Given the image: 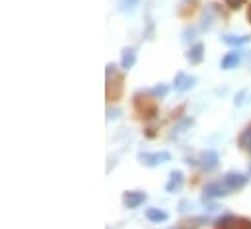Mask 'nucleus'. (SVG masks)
Returning <instances> with one entry per match:
<instances>
[{
	"label": "nucleus",
	"mask_w": 251,
	"mask_h": 229,
	"mask_svg": "<svg viewBox=\"0 0 251 229\" xmlns=\"http://www.w3.org/2000/svg\"><path fill=\"white\" fill-rule=\"evenodd\" d=\"M134 111L146 120H152L158 116V103H156V97L150 93V90L138 92L134 95Z\"/></svg>",
	"instance_id": "f257e3e1"
},
{
	"label": "nucleus",
	"mask_w": 251,
	"mask_h": 229,
	"mask_svg": "<svg viewBox=\"0 0 251 229\" xmlns=\"http://www.w3.org/2000/svg\"><path fill=\"white\" fill-rule=\"evenodd\" d=\"M123 74L117 72L115 64H107V86H105V93H107V101H119L123 95Z\"/></svg>",
	"instance_id": "f03ea898"
},
{
	"label": "nucleus",
	"mask_w": 251,
	"mask_h": 229,
	"mask_svg": "<svg viewBox=\"0 0 251 229\" xmlns=\"http://www.w3.org/2000/svg\"><path fill=\"white\" fill-rule=\"evenodd\" d=\"M172 160V154L166 152V150H160V152H144V154H138V161L144 165V167H158V165H164Z\"/></svg>",
	"instance_id": "7ed1b4c3"
},
{
	"label": "nucleus",
	"mask_w": 251,
	"mask_h": 229,
	"mask_svg": "<svg viewBox=\"0 0 251 229\" xmlns=\"http://www.w3.org/2000/svg\"><path fill=\"white\" fill-rule=\"evenodd\" d=\"M214 226L216 229H251V220L242 216H224L216 220Z\"/></svg>",
	"instance_id": "20e7f679"
},
{
	"label": "nucleus",
	"mask_w": 251,
	"mask_h": 229,
	"mask_svg": "<svg viewBox=\"0 0 251 229\" xmlns=\"http://www.w3.org/2000/svg\"><path fill=\"white\" fill-rule=\"evenodd\" d=\"M202 171H214L220 163V156L216 150H204L199 154V160L195 161Z\"/></svg>",
	"instance_id": "39448f33"
},
{
	"label": "nucleus",
	"mask_w": 251,
	"mask_h": 229,
	"mask_svg": "<svg viewBox=\"0 0 251 229\" xmlns=\"http://www.w3.org/2000/svg\"><path fill=\"white\" fill-rule=\"evenodd\" d=\"M226 194H230V190H228V186H226L222 181L210 183V184H206L204 190H202V202L216 200V198H222V196H226Z\"/></svg>",
	"instance_id": "423d86ee"
},
{
	"label": "nucleus",
	"mask_w": 251,
	"mask_h": 229,
	"mask_svg": "<svg viewBox=\"0 0 251 229\" xmlns=\"http://www.w3.org/2000/svg\"><path fill=\"white\" fill-rule=\"evenodd\" d=\"M222 183L228 186V190H230V192H234V190H242V188L248 184V175L230 171L222 177Z\"/></svg>",
	"instance_id": "0eeeda50"
},
{
	"label": "nucleus",
	"mask_w": 251,
	"mask_h": 229,
	"mask_svg": "<svg viewBox=\"0 0 251 229\" xmlns=\"http://www.w3.org/2000/svg\"><path fill=\"white\" fill-rule=\"evenodd\" d=\"M146 198L148 196L142 190H125L123 192V206L128 208V210H136L146 202Z\"/></svg>",
	"instance_id": "6e6552de"
},
{
	"label": "nucleus",
	"mask_w": 251,
	"mask_h": 229,
	"mask_svg": "<svg viewBox=\"0 0 251 229\" xmlns=\"http://www.w3.org/2000/svg\"><path fill=\"white\" fill-rule=\"evenodd\" d=\"M183 184H185V175H183V171L176 169V171L170 173V177H168V183H166V192L176 194V192H179V190L183 188Z\"/></svg>",
	"instance_id": "1a4fd4ad"
},
{
	"label": "nucleus",
	"mask_w": 251,
	"mask_h": 229,
	"mask_svg": "<svg viewBox=\"0 0 251 229\" xmlns=\"http://www.w3.org/2000/svg\"><path fill=\"white\" fill-rule=\"evenodd\" d=\"M195 82H197L195 76H191L187 72H177L174 78V88H176V92H187L195 86Z\"/></svg>",
	"instance_id": "9d476101"
},
{
	"label": "nucleus",
	"mask_w": 251,
	"mask_h": 229,
	"mask_svg": "<svg viewBox=\"0 0 251 229\" xmlns=\"http://www.w3.org/2000/svg\"><path fill=\"white\" fill-rule=\"evenodd\" d=\"M187 62L189 64H201L202 60H204V43H195L191 49L187 51Z\"/></svg>",
	"instance_id": "9b49d317"
},
{
	"label": "nucleus",
	"mask_w": 251,
	"mask_h": 229,
	"mask_svg": "<svg viewBox=\"0 0 251 229\" xmlns=\"http://www.w3.org/2000/svg\"><path fill=\"white\" fill-rule=\"evenodd\" d=\"M144 216H146V220L152 222V224H164V222L170 220L168 212H164V210H160V208H148V210L144 212Z\"/></svg>",
	"instance_id": "f8f14e48"
},
{
	"label": "nucleus",
	"mask_w": 251,
	"mask_h": 229,
	"mask_svg": "<svg viewBox=\"0 0 251 229\" xmlns=\"http://www.w3.org/2000/svg\"><path fill=\"white\" fill-rule=\"evenodd\" d=\"M136 62V49L134 47H125L121 53V68L123 70H130Z\"/></svg>",
	"instance_id": "ddd939ff"
},
{
	"label": "nucleus",
	"mask_w": 251,
	"mask_h": 229,
	"mask_svg": "<svg viewBox=\"0 0 251 229\" xmlns=\"http://www.w3.org/2000/svg\"><path fill=\"white\" fill-rule=\"evenodd\" d=\"M240 60H242V55L238 53V51H234V53H226L222 60H220V68L222 70H232V68H236L238 64H240Z\"/></svg>",
	"instance_id": "4468645a"
},
{
	"label": "nucleus",
	"mask_w": 251,
	"mask_h": 229,
	"mask_svg": "<svg viewBox=\"0 0 251 229\" xmlns=\"http://www.w3.org/2000/svg\"><path fill=\"white\" fill-rule=\"evenodd\" d=\"M250 41V35H224L222 37V43H226L228 47H242V45H246Z\"/></svg>",
	"instance_id": "2eb2a0df"
},
{
	"label": "nucleus",
	"mask_w": 251,
	"mask_h": 229,
	"mask_svg": "<svg viewBox=\"0 0 251 229\" xmlns=\"http://www.w3.org/2000/svg\"><path fill=\"white\" fill-rule=\"evenodd\" d=\"M238 146H240L244 152L251 154V124L246 130H242V134H240V138H238Z\"/></svg>",
	"instance_id": "dca6fc26"
},
{
	"label": "nucleus",
	"mask_w": 251,
	"mask_h": 229,
	"mask_svg": "<svg viewBox=\"0 0 251 229\" xmlns=\"http://www.w3.org/2000/svg\"><path fill=\"white\" fill-rule=\"evenodd\" d=\"M168 92H170V88H168L166 84H158L156 88H152V90H150V93H152L156 99H164V97L168 95Z\"/></svg>",
	"instance_id": "f3484780"
},
{
	"label": "nucleus",
	"mask_w": 251,
	"mask_h": 229,
	"mask_svg": "<svg viewBox=\"0 0 251 229\" xmlns=\"http://www.w3.org/2000/svg\"><path fill=\"white\" fill-rule=\"evenodd\" d=\"M183 224H185V226H183V229L199 228V226H202V224H204V218H193V220H185Z\"/></svg>",
	"instance_id": "a211bd4d"
},
{
	"label": "nucleus",
	"mask_w": 251,
	"mask_h": 229,
	"mask_svg": "<svg viewBox=\"0 0 251 229\" xmlns=\"http://www.w3.org/2000/svg\"><path fill=\"white\" fill-rule=\"evenodd\" d=\"M138 2H140V0H119V6H121L123 12H126V10H132Z\"/></svg>",
	"instance_id": "6ab92c4d"
},
{
	"label": "nucleus",
	"mask_w": 251,
	"mask_h": 229,
	"mask_svg": "<svg viewBox=\"0 0 251 229\" xmlns=\"http://www.w3.org/2000/svg\"><path fill=\"white\" fill-rule=\"evenodd\" d=\"M226 2V6L230 8V10H240L248 0H224Z\"/></svg>",
	"instance_id": "aec40b11"
},
{
	"label": "nucleus",
	"mask_w": 251,
	"mask_h": 229,
	"mask_svg": "<svg viewBox=\"0 0 251 229\" xmlns=\"http://www.w3.org/2000/svg\"><path fill=\"white\" fill-rule=\"evenodd\" d=\"M144 134H146V138H154V136H156L154 128H146V132H144Z\"/></svg>",
	"instance_id": "412c9836"
},
{
	"label": "nucleus",
	"mask_w": 251,
	"mask_h": 229,
	"mask_svg": "<svg viewBox=\"0 0 251 229\" xmlns=\"http://www.w3.org/2000/svg\"><path fill=\"white\" fill-rule=\"evenodd\" d=\"M248 20H250V23H251V6L248 8Z\"/></svg>",
	"instance_id": "4be33fe9"
},
{
	"label": "nucleus",
	"mask_w": 251,
	"mask_h": 229,
	"mask_svg": "<svg viewBox=\"0 0 251 229\" xmlns=\"http://www.w3.org/2000/svg\"><path fill=\"white\" fill-rule=\"evenodd\" d=\"M250 175H251V165H250Z\"/></svg>",
	"instance_id": "5701e85b"
}]
</instances>
